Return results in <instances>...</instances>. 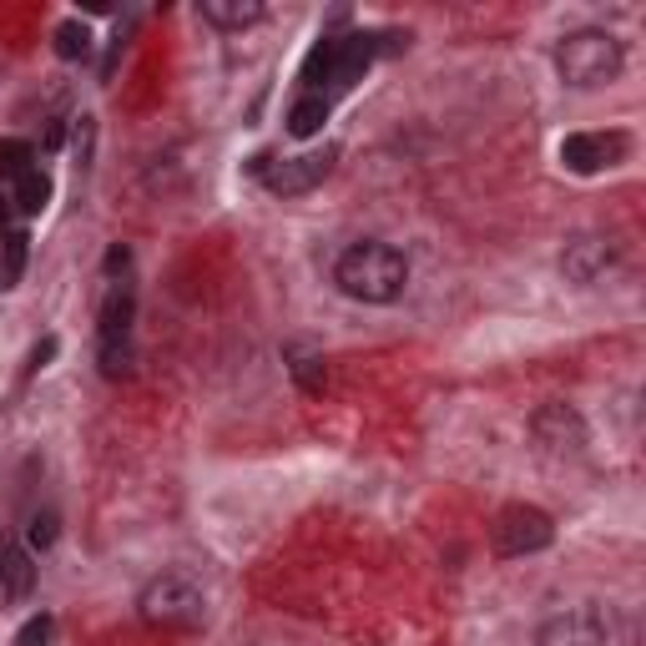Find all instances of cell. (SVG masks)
Returning <instances> with one entry per match:
<instances>
[{
  "label": "cell",
  "instance_id": "8fae6325",
  "mask_svg": "<svg viewBox=\"0 0 646 646\" xmlns=\"http://www.w3.org/2000/svg\"><path fill=\"white\" fill-rule=\"evenodd\" d=\"M530 435H535L545 450H556V455H576V450L586 444V425H581V414H576L571 404H545V410H535Z\"/></svg>",
  "mask_w": 646,
  "mask_h": 646
},
{
  "label": "cell",
  "instance_id": "5b68a950",
  "mask_svg": "<svg viewBox=\"0 0 646 646\" xmlns=\"http://www.w3.org/2000/svg\"><path fill=\"white\" fill-rule=\"evenodd\" d=\"M556 541V526H551V515L535 511V505H511V511L495 515V526H490V545H495V556L515 560V556H535L545 545Z\"/></svg>",
  "mask_w": 646,
  "mask_h": 646
},
{
  "label": "cell",
  "instance_id": "4fadbf2b",
  "mask_svg": "<svg viewBox=\"0 0 646 646\" xmlns=\"http://www.w3.org/2000/svg\"><path fill=\"white\" fill-rule=\"evenodd\" d=\"M203 21L218 30H248L263 21V5L258 0H203Z\"/></svg>",
  "mask_w": 646,
  "mask_h": 646
},
{
  "label": "cell",
  "instance_id": "277c9868",
  "mask_svg": "<svg viewBox=\"0 0 646 646\" xmlns=\"http://www.w3.org/2000/svg\"><path fill=\"white\" fill-rule=\"evenodd\" d=\"M132 313H137L132 288L112 283V294L102 298V313H96V359H102L106 379L127 374V359H132Z\"/></svg>",
  "mask_w": 646,
  "mask_h": 646
},
{
  "label": "cell",
  "instance_id": "7c38bea8",
  "mask_svg": "<svg viewBox=\"0 0 646 646\" xmlns=\"http://www.w3.org/2000/svg\"><path fill=\"white\" fill-rule=\"evenodd\" d=\"M30 586H36V556H30L26 545L5 541L0 545V596H30Z\"/></svg>",
  "mask_w": 646,
  "mask_h": 646
},
{
  "label": "cell",
  "instance_id": "e0dca14e",
  "mask_svg": "<svg viewBox=\"0 0 646 646\" xmlns=\"http://www.w3.org/2000/svg\"><path fill=\"white\" fill-rule=\"evenodd\" d=\"M46 197H51V182H46L41 167H36V172H26L21 182H15V207H21L26 218H36V212H41Z\"/></svg>",
  "mask_w": 646,
  "mask_h": 646
},
{
  "label": "cell",
  "instance_id": "8992f818",
  "mask_svg": "<svg viewBox=\"0 0 646 646\" xmlns=\"http://www.w3.org/2000/svg\"><path fill=\"white\" fill-rule=\"evenodd\" d=\"M334 162H338V147L328 142V147H319V152H298V157H283V162L258 157V172H263L268 192H279V197H298V192L319 188L323 177L334 172Z\"/></svg>",
  "mask_w": 646,
  "mask_h": 646
},
{
  "label": "cell",
  "instance_id": "3957f363",
  "mask_svg": "<svg viewBox=\"0 0 646 646\" xmlns=\"http://www.w3.org/2000/svg\"><path fill=\"white\" fill-rule=\"evenodd\" d=\"M137 611H142V621H152V626L182 632V626H197V621H203L207 602H203V586H197L192 576L167 571L137 596Z\"/></svg>",
  "mask_w": 646,
  "mask_h": 646
},
{
  "label": "cell",
  "instance_id": "7a4b0ae2",
  "mask_svg": "<svg viewBox=\"0 0 646 646\" xmlns=\"http://www.w3.org/2000/svg\"><path fill=\"white\" fill-rule=\"evenodd\" d=\"M621 66H626V51L611 30H571L566 41L556 46V72L566 87L576 91H591V87H606V81H617Z\"/></svg>",
  "mask_w": 646,
  "mask_h": 646
},
{
  "label": "cell",
  "instance_id": "ffe728a7",
  "mask_svg": "<svg viewBox=\"0 0 646 646\" xmlns=\"http://www.w3.org/2000/svg\"><path fill=\"white\" fill-rule=\"evenodd\" d=\"M56 545V515L46 511V515H30V526H26V551H51Z\"/></svg>",
  "mask_w": 646,
  "mask_h": 646
},
{
  "label": "cell",
  "instance_id": "6da1fadb",
  "mask_svg": "<svg viewBox=\"0 0 646 646\" xmlns=\"http://www.w3.org/2000/svg\"><path fill=\"white\" fill-rule=\"evenodd\" d=\"M334 283L338 294H349L353 303H395L410 283V258L395 248V243H353V248L338 253L334 263Z\"/></svg>",
  "mask_w": 646,
  "mask_h": 646
},
{
  "label": "cell",
  "instance_id": "44dd1931",
  "mask_svg": "<svg viewBox=\"0 0 646 646\" xmlns=\"http://www.w3.org/2000/svg\"><path fill=\"white\" fill-rule=\"evenodd\" d=\"M46 636H51V617H30L21 632H15V646H46Z\"/></svg>",
  "mask_w": 646,
  "mask_h": 646
},
{
  "label": "cell",
  "instance_id": "30bf717a",
  "mask_svg": "<svg viewBox=\"0 0 646 646\" xmlns=\"http://www.w3.org/2000/svg\"><path fill=\"white\" fill-rule=\"evenodd\" d=\"M617 263V243L602 233H581L566 243V253H560V273L571 283H596L606 273V268Z\"/></svg>",
  "mask_w": 646,
  "mask_h": 646
},
{
  "label": "cell",
  "instance_id": "9c48e42d",
  "mask_svg": "<svg viewBox=\"0 0 646 646\" xmlns=\"http://www.w3.org/2000/svg\"><path fill=\"white\" fill-rule=\"evenodd\" d=\"M328 41H334V56H328V87H323V96H328V91H349L353 81L374 66V56H379V36H369V30L328 36Z\"/></svg>",
  "mask_w": 646,
  "mask_h": 646
},
{
  "label": "cell",
  "instance_id": "2e32d148",
  "mask_svg": "<svg viewBox=\"0 0 646 646\" xmlns=\"http://www.w3.org/2000/svg\"><path fill=\"white\" fill-rule=\"evenodd\" d=\"M294 379H298V389L303 395H323L328 389V364H323L319 353H303V349H294Z\"/></svg>",
  "mask_w": 646,
  "mask_h": 646
},
{
  "label": "cell",
  "instance_id": "5bb4252c",
  "mask_svg": "<svg viewBox=\"0 0 646 646\" xmlns=\"http://www.w3.org/2000/svg\"><path fill=\"white\" fill-rule=\"evenodd\" d=\"M328 121V96L323 91H303L294 106H288V132L294 137H313Z\"/></svg>",
  "mask_w": 646,
  "mask_h": 646
},
{
  "label": "cell",
  "instance_id": "ba28073f",
  "mask_svg": "<svg viewBox=\"0 0 646 646\" xmlns=\"http://www.w3.org/2000/svg\"><path fill=\"white\" fill-rule=\"evenodd\" d=\"M611 642V621L602 606H566L560 617L541 626V646H606Z\"/></svg>",
  "mask_w": 646,
  "mask_h": 646
},
{
  "label": "cell",
  "instance_id": "7402d4cb",
  "mask_svg": "<svg viewBox=\"0 0 646 646\" xmlns=\"http://www.w3.org/2000/svg\"><path fill=\"white\" fill-rule=\"evenodd\" d=\"M51 359H56V338H41V344L30 349V374H36V369H46Z\"/></svg>",
  "mask_w": 646,
  "mask_h": 646
},
{
  "label": "cell",
  "instance_id": "cb8c5ba5",
  "mask_svg": "<svg viewBox=\"0 0 646 646\" xmlns=\"http://www.w3.org/2000/svg\"><path fill=\"white\" fill-rule=\"evenodd\" d=\"M0 222H5V203H0Z\"/></svg>",
  "mask_w": 646,
  "mask_h": 646
},
{
  "label": "cell",
  "instance_id": "603a6c76",
  "mask_svg": "<svg viewBox=\"0 0 646 646\" xmlns=\"http://www.w3.org/2000/svg\"><path fill=\"white\" fill-rule=\"evenodd\" d=\"M106 268H112V273H117V268H127V248H112V253H106Z\"/></svg>",
  "mask_w": 646,
  "mask_h": 646
},
{
  "label": "cell",
  "instance_id": "52a82bcc",
  "mask_svg": "<svg viewBox=\"0 0 646 646\" xmlns=\"http://www.w3.org/2000/svg\"><path fill=\"white\" fill-rule=\"evenodd\" d=\"M626 152H632V137L626 132H571L560 142V162L581 177L602 172V167H617V162H626Z\"/></svg>",
  "mask_w": 646,
  "mask_h": 646
},
{
  "label": "cell",
  "instance_id": "d6986e66",
  "mask_svg": "<svg viewBox=\"0 0 646 646\" xmlns=\"http://www.w3.org/2000/svg\"><path fill=\"white\" fill-rule=\"evenodd\" d=\"M26 233H11L5 237V263H0V288H15L21 273H26Z\"/></svg>",
  "mask_w": 646,
  "mask_h": 646
},
{
  "label": "cell",
  "instance_id": "ac0fdd59",
  "mask_svg": "<svg viewBox=\"0 0 646 646\" xmlns=\"http://www.w3.org/2000/svg\"><path fill=\"white\" fill-rule=\"evenodd\" d=\"M91 51V30L81 21H61L56 26V56L61 61H81Z\"/></svg>",
  "mask_w": 646,
  "mask_h": 646
},
{
  "label": "cell",
  "instance_id": "9a60e30c",
  "mask_svg": "<svg viewBox=\"0 0 646 646\" xmlns=\"http://www.w3.org/2000/svg\"><path fill=\"white\" fill-rule=\"evenodd\" d=\"M26 172H36V147L21 142V137H5V142H0V177L21 182Z\"/></svg>",
  "mask_w": 646,
  "mask_h": 646
}]
</instances>
